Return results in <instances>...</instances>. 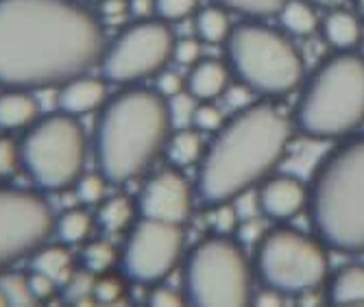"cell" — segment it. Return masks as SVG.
<instances>
[{"label": "cell", "mask_w": 364, "mask_h": 307, "mask_svg": "<svg viewBox=\"0 0 364 307\" xmlns=\"http://www.w3.org/2000/svg\"><path fill=\"white\" fill-rule=\"evenodd\" d=\"M316 7L308 0H284V5L277 11L279 26L292 38H308L318 28Z\"/></svg>", "instance_id": "obj_21"}, {"label": "cell", "mask_w": 364, "mask_h": 307, "mask_svg": "<svg viewBox=\"0 0 364 307\" xmlns=\"http://www.w3.org/2000/svg\"><path fill=\"white\" fill-rule=\"evenodd\" d=\"M101 9H103V16L107 20H118L129 11V3L127 0H105Z\"/></svg>", "instance_id": "obj_39"}, {"label": "cell", "mask_w": 364, "mask_h": 307, "mask_svg": "<svg viewBox=\"0 0 364 307\" xmlns=\"http://www.w3.org/2000/svg\"><path fill=\"white\" fill-rule=\"evenodd\" d=\"M0 305H9V303H7V296L3 294V290H0Z\"/></svg>", "instance_id": "obj_42"}, {"label": "cell", "mask_w": 364, "mask_h": 307, "mask_svg": "<svg viewBox=\"0 0 364 307\" xmlns=\"http://www.w3.org/2000/svg\"><path fill=\"white\" fill-rule=\"evenodd\" d=\"M173 59L179 65H188V68L194 65L198 59H201V40H192V38L175 40Z\"/></svg>", "instance_id": "obj_35"}, {"label": "cell", "mask_w": 364, "mask_h": 307, "mask_svg": "<svg viewBox=\"0 0 364 307\" xmlns=\"http://www.w3.org/2000/svg\"><path fill=\"white\" fill-rule=\"evenodd\" d=\"M77 183H79L81 200H85L90 205L103 203V198L107 194V179L103 175H87V177H81Z\"/></svg>", "instance_id": "obj_32"}, {"label": "cell", "mask_w": 364, "mask_h": 307, "mask_svg": "<svg viewBox=\"0 0 364 307\" xmlns=\"http://www.w3.org/2000/svg\"><path fill=\"white\" fill-rule=\"evenodd\" d=\"M134 214H136V205L131 203L127 196H114L101 205L98 220H101V225L107 231H122L131 225Z\"/></svg>", "instance_id": "obj_24"}, {"label": "cell", "mask_w": 364, "mask_h": 307, "mask_svg": "<svg viewBox=\"0 0 364 307\" xmlns=\"http://www.w3.org/2000/svg\"><path fill=\"white\" fill-rule=\"evenodd\" d=\"M194 205V192L179 170H161L140 194L142 218L183 225Z\"/></svg>", "instance_id": "obj_13"}, {"label": "cell", "mask_w": 364, "mask_h": 307, "mask_svg": "<svg viewBox=\"0 0 364 307\" xmlns=\"http://www.w3.org/2000/svg\"><path fill=\"white\" fill-rule=\"evenodd\" d=\"M77 3H79V0H77Z\"/></svg>", "instance_id": "obj_44"}, {"label": "cell", "mask_w": 364, "mask_h": 307, "mask_svg": "<svg viewBox=\"0 0 364 307\" xmlns=\"http://www.w3.org/2000/svg\"><path fill=\"white\" fill-rule=\"evenodd\" d=\"M292 131V118L271 102L245 105L214 133L196 163V198L214 210L259 185L282 163Z\"/></svg>", "instance_id": "obj_2"}, {"label": "cell", "mask_w": 364, "mask_h": 307, "mask_svg": "<svg viewBox=\"0 0 364 307\" xmlns=\"http://www.w3.org/2000/svg\"><path fill=\"white\" fill-rule=\"evenodd\" d=\"M173 122L166 98L134 87L107 102L96 131V159L112 183L140 177L166 149Z\"/></svg>", "instance_id": "obj_4"}, {"label": "cell", "mask_w": 364, "mask_h": 307, "mask_svg": "<svg viewBox=\"0 0 364 307\" xmlns=\"http://www.w3.org/2000/svg\"><path fill=\"white\" fill-rule=\"evenodd\" d=\"M153 9L164 22H181L196 14L198 0H153Z\"/></svg>", "instance_id": "obj_29"}, {"label": "cell", "mask_w": 364, "mask_h": 307, "mask_svg": "<svg viewBox=\"0 0 364 307\" xmlns=\"http://www.w3.org/2000/svg\"><path fill=\"white\" fill-rule=\"evenodd\" d=\"M20 151L31 177L42 188L57 192L81 179L87 142L75 116L57 114L33 126Z\"/></svg>", "instance_id": "obj_9"}, {"label": "cell", "mask_w": 364, "mask_h": 307, "mask_svg": "<svg viewBox=\"0 0 364 307\" xmlns=\"http://www.w3.org/2000/svg\"><path fill=\"white\" fill-rule=\"evenodd\" d=\"M116 249L109 242H92L87 244V249L83 251V262L87 266L90 272H96V275H103V272L112 270V266L116 264Z\"/></svg>", "instance_id": "obj_27"}, {"label": "cell", "mask_w": 364, "mask_h": 307, "mask_svg": "<svg viewBox=\"0 0 364 307\" xmlns=\"http://www.w3.org/2000/svg\"><path fill=\"white\" fill-rule=\"evenodd\" d=\"M327 247L318 237L292 227H275L257 237L251 259L255 277L279 296H306L321 290L329 277Z\"/></svg>", "instance_id": "obj_8"}, {"label": "cell", "mask_w": 364, "mask_h": 307, "mask_svg": "<svg viewBox=\"0 0 364 307\" xmlns=\"http://www.w3.org/2000/svg\"><path fill=\"white\" fill-rule=\"evenodd\" d=\"M353 7H355V14L360 16V20L364 22V0H353Z\"/></svg>", "instance_id": "obj_41"}, {"label": "cell", "mask_w": 364, "mask_h": 307, "mask_svg": "<svg viewBox=\"0 0 364 307\" xmlns=\"http://www.w3.org/2000/svg\"><path fill=\"white\" fill-rule=\"evenodd\" d=\"M306 212L312 233L329 251L364 255V133L341 140L318 161Z\"/></svg>", "instance_id": "obj_3"}, {"label": "cell", "mask_w": 364, "mask_h": 307, "mask_svg": "<svg viewBox=\"0 0 364 307\" xmlns=\"http://www.w3.org/2000/svg\"><path fill=\"white\" fill-rule=\"evenodd\" d=\"M214 5L223 7L225 11L238 14L247 20H264L277 16L284 0H214Z\"/></svg>", "instance_id": "obj_26"}, {"label": "cell", "mask_w": 364, "mask_h": 307, "mask_svg": "<svg viewBox=\"0 0 364 307\" xmlns=\"http://www.w3.org/2000/svg\"><path fill=\"white\" fill-rule=\"evenodd\" d=\"M103 55V24L77 0H0V85H63Z\"/></svg>", "instance_id": "obj_1"}, {"label": "cell", "mask_w": 364, "mask_h": 307, "mask_svg": "<svg viewBox=\"0 0 364 307\" xmlns=\"http://www.w3.org/2000/svg\"><path fill=\"white\" fill-rule=\"evenodd\" d=\"M358 46H360V50H358V53H360V55L364 57V38L360 40V44H358Z\"/></svg>", "instance_id": "obj_43"}, {"label": "cell", "mask_w": 364, "mask_h": 307, "mask_svg": "<svg viewBox=\"0 0 364 307\" xmlns=\"http://www.w3.org/2000/svg\"><path fill=\"white\" fill-rule=\"evenodd\" d=\"M166 155L168 161L175 168H188V166H196L203 157L205 151V140L203 133L196 131L194 126H181L175 133H171V138L166 142Z\"/></svg>", "instance_id": "obj_20"}, {"label": "cell", "mask_w": 364, "mask_h": 307, "mask_svg": "<svg viewBox=\"0 0 364 307\" xmlns=\"http://www.w3.org/2000/svg\"><path fill=\"white\" fill-rule=\"evenodd\" d=\"M327 301L332 305H364V264L341 266L327 277Z\"/></svg>", "instance_id": "obj_18"}, {"label": "cell", "mask_w": 364, "mask_h": 307, "mask_svg": "<svg viewBox=\"0 0 364 307\" xmlns=\"http://www.w3.org/2000/svg\"><path fill=\"white\" fill-rule=\"evenodd\" d=\"M175 36L164 20H138L105 48L103 75L112 83L134 85L155 79L173 59Z\"/></svg>", "instance_id": "obj_10"}, {"label": "cell", "mask_w": 364, "mask_h": 307, "mask_svg": "<svg viewBox=\"0 0 364 307\" xmlns=\"http://www.w3.org/2000/svg\"><path fill=\"white\" fill-rule=\"evenodd\" d=\"M225 57L231 77L259 96H284L306 79L304 57L282 31L247 20L231 28L225 42Z\"/></svg>", "instance_id": "obj_6"}, {"label": "cell", "mask_w": 364, "mask_h": 307, "mask_svg": "<svg viewBox=\"0 0 364 307\" xmlns=\"http://www.w3.org/2000/svg\"><path fill=\"white\" fill-rule=\"evenodd\" d=\"M92 292L96 294L98 301H103V303H116V301H120L122 294H124V284H122L118 277L103 272V277L98 279V281H94Z\"/></svg>", "instance_id": "obj_33"}, {"label": "cell", "mask_w": 364, "mask_h": 307, "mask_svg": "<svg viewBox=\"0 0 364 307\" xmlns=\"http://www.w3.org/2000/svg\"><path fill=\"white\" fill-rule=\"evenodd\" d=\"M225 124V114L216 107L212 100H198V105L192 116V126L201 133H216Z\"/></svg>", "instance_id": "obj_30"}, {"label": "cell", "mask_w": 364, "mask_h": 307, "mask_svg": "<svg viewBox=\"0 0 364 307\" xmlns=\"http://www.w3.org/2000/svg\"><path fill=\"white\" fill-rule=\"evenodd\" d=\"M318 28L334 50H353L362 40V20L347 9H329L321 18Z\"/></svg>", "instance_id": "obj_17"}, {"label": "cell", "mask_w": 364, "mask_h": 307, "mask_svg": "<svg viewBox=\"0 0 364 307\" xmlns=\"http://www.w3.org/2000/svg\"><path fill=\"white\" fill-rule=\"evenodd\" d=\"M40 116V105L26 90H11L0 94V126L24 129L31 126Z\"/></svg>", "instance_id": "obj_19"}, {"label": "cell", "mask_w": 364, "mask_h": 307, "mask_svg": "<svg viewBox=\"0 0 364 307\" xmlns=\"http://www.w3.org/2000/svg\"><path fill=\"white\" fill-rule=\"evenodd\" d=\"M0 290H3V294L7 296V303H14V305H31L38 301L31 292L28 279H24L22 275L0 277Z\"/></svg>", "instance_id": "obj_31"}, {"label": "cell", "mask_w": 364, "mask_h": 307, "mask_svg": "<svg viewBox=\"0 0 364 307\" xmlns=\"http://www.w3.org/2000/svg\"><path fill=\"white\" fill-rule=\"evenodd\" d=\"M55 222L44 196L0 188V270L40 251L55 231Z\"/></svg>", "instance_id": "obj_11"}, {"label": "cell", "mask_w": 364, "mask_h": 307, "mask_svg": "<svg viewBox=\"0 0 364 307\" xmlns=\"http://www.w3.org/2000/svg\"><path fill=\"white\" fill-rule=\"evenodd\" d=\"M308 3H312L314 7H323V9H334L343 3V0H308Z\"/></svg>", "instance_id": "obj_40"}, {"label": "cell", "mask_w": 364, "mask_h": 307, "mask_svg": "<svg viewBox=\"0 0 364 307\" xmlns=\"http://www.w3.org/2000/svg\"><path fill=\"white\" fill-rule=\"evenodd\" d=\"M55 231L68 244H79L92 233V216L85 210H68L55 222Z\"/></svg>", "instance_id": "obj_25"}, {"label": "cell", "mask_w": 364, "mask_h": 307, "mask_svg": "<svg viewBox=\"0 0 364 307\" xmlns=\"http://www.w3.org/2000/svg\"><path fill=\"white\" fill-rule=\"evenodd\" d=\"M183 249V225L142 218L131 229L122 253V270L136 284H159L179 266Z\"/></svg>", "instance_id": "obj_12"}, {"label": "cell", "mask_w": 364, "mask_h": 307, "mask_svg": "<svg viewBox=\"0 0 364 307\" xmlns=\"http://www.w3.org/2000/svg\"><path fill=\"white\" fill-rule=\"evenodd\" d=\"M166 105H168V116H171L173 126H177V129L192 126V116H194V109L198 105V100L188 90L166 98Z\"/></svg>", "instance_id": "obj_28"}, {"label": "cell", "mask_w": 364, "mask_h": 307, "mask_svg": "<svg viewBox=\"0 0 364 307\" xmlns=\"http://www.w3.org/2000/svg\"><path fill=\"white\" fill-rule=\"evenodd\" d=\"M20 161H22L20 146L9 138H0V179L14 175Z\"/></svg>", "instance_id": "obj_34"}, {"label": "cell", "mask_w": 364, "mask_h": 307, "mask_svg": "<svg viewBox=\"0 0 364 307\" xmlns=\"http://www.w3.org/2000/svg\"><path fill=\"white\" fill-rule=\"evenodd\" d=\"M231 72L227 63L218 59H198L190 65V72L186 79V90L196 100H216L229 90Z\"/></svg>", "instance_id": "obj_16"}, {"label": "cell", "mask_w": 364, "mask_h": 307, "mask_svg": "<svg viewBox=\"0 0 364 307\" xmlns=\"http://www.w3.org/2000/svg\"><path fill=\"white\" fill-rule=\"evenodd\" d=\"M308 185L292 175H271L257 188V210L264 218L288 222L306 212Z\"/></svg>", "instance_id": "obj_14"}, {"label": "cell", "mask_w": 364, "mask_h": 307, "mask_svg": "<svg viewBox=\"0 0 364 307\" xmlns=\"http://www.w3.org/2000/svg\"><path fill=\"white\" fill-rule=\"evenodd\" d=\"M194 28H196V36L203 44H225L229 33H231V22H229V16L223 7L218 5H212V7H203L196 11V18H194Z\"/></svg>", "instance_id": "obj_22"}, {"label": "cell", "mask_w": 364, "mask_h": 307, "mask_svg": "<svg viewBox=\"0 0 364 307\" xmlns=\"http://www.w3.org/2000/svg\"><path fill=\"white\" fill-rule=\"evenodd\" d=\"M183 90H186V81L177 72L164 68L159 75H155V92L161 94L164 98H171V96H175V94L183 92Z\"/></svg>", "instance_id": "obj_36"}, {"label": "cell", "mask_w": 364, "mask_h": 307, "mask_svg": "<svg viewBox=\"0 0 364 307\" xmlns=\"http://www.w3.org/2000/svg\"><path fill=\"white\" fill-rule=\"evenodd\" d=\"M105 100H107V85L101 79L85 77V75L63 83L59 94V105L63 114H70L75 118L96 112L98 107H103Z\"/></svg>", "instance_id": "obj_15"}, {"label": "cell", "mask_w": 364, "mask_h": 307, "mask_svg": "<svg viewBox=\"0 0 364 307\" xmlns=\"http://www.w3.org/2000/svg\"><path fill=\"white\" fill-rule=\"evenodd\" d=\"M253 264L229 233L198 240L183 264L186 301L196 307H238L253 298Z\"/></svg>", "instance_id": "obj_7"}, {"label": "cell", "mask_w": 364, "mask_h": 307, "mask_svg": "<svg viewBox=\"0 0 364 307\" xmlns=\"http://www.w3.org/2000/svg\"><path fill=\"white\" fill-rule=\"evenodd\" d=\"M33 270L53 279L55 284H65L73 279V255L63 247L42 249L33 259Z\"/></svg>", "instance_id": "obj_23"}, {"label": "cell", "mask_w": 364, "mask_h": 307, "mask_svg": "<svg viewBox=\"0 0 364 307\" xmlns=\"http://www.w3.org/2000/svg\"><path fill=\"white\" fill-rule=\"evenodd\" d=\"M28 284H31V292H33V296H36V298H46V296H50V294L55 292V286H57L53 279L40 275V272H33V277L28 279Z\"/></svg>", "instance_id": "obj_37"}, {"label": "cell", "mask_w": 364, "mask_h": 307, "mask_svg": "<svg viewBox=\"0 0 364 307\" xmlns=\"http://www.w3.org/2000/svg\"><path fill=\"white\" fill-rule=\"evenodd\" d=\"M183 296H179L177 292L168 290V288H155L153 294H151V305H159V307H177V305H183Z\"/></svg>", "instance_id": "obj_38"}, {"label": "cell", "mask_w": 364, "mask_h": 307, "mask_svg": "<svg viewBox=\"0 0 364 307\" xmlns=\"http://www.w3.org/2000/svg\"><path fill=\"white\" fill-rule=\"evenodd\" d=\"M294 126L314 142L345 140L364 124V57L336 50L304 79Z\"/></svg>", "instance_id": "obj_5"}]
</instances>
